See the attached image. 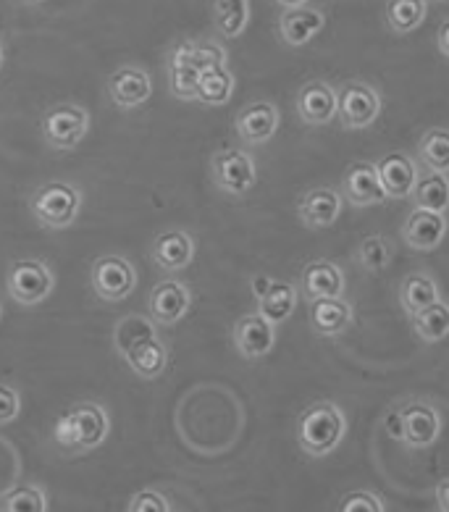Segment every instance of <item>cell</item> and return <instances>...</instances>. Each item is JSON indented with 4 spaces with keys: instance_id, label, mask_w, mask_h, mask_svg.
<instances>
[{
    "instance_id": "34",
    "label": "cell",
    "mask_w": 449,
    "mask_h": 512,
    "mask_svg": "<svg viewBox=\"0 0 449 512\" xmlns=\"http://www.w3.org/2000/svg\"><path fill=\"white\" fill-rule=\"evenodd\" d=\"M394 255V247L384 237H368L358 245V266L365 268L368 274H381L389 268Z\"/></svg>"
},
{
    "instance_id": "35",
    "label": "cell",
    "mask_w": 449,
    "mask_h": 512,
    "mask_svg": "<svg viewBox=\"0 0 449 512\" xmlns=\"http://www.w3.org/2000/svg\"><path fill=\"white\" fill-rule=\"evenodd\" d=\"M197 77H200V71L192 69L187 61H182V58H176V56H169V90L174 98L195 100Z\"/></svg>"
},
{
    "instance_id": "32",
    "label": "cell",
    "mask_w": 449,
    "mask_h": 512,
    "mask_svg": "<svg viewBox=\"0 0 449 512\" xmlns=\"http://www.w3.org/2000/svg\"><path fill=\"white\" fill-rule=\"evenodd\" d=\"M150 337H158V334H155L153 318L129 316L116 326V331H113V344H116V352L124 358L134 344H140L142 339H150Z\"/></svg>"
},
{
    "instance_id": "46",
    "label": "cell",
    "mask_w": 449,
    "mask_h": 512,
    "mask_svg": "<svg viewBox=\"0 0 449 512\" xmlns=\"http://www.w3.org/2000/svg\"><path fill=\"white\" fill-rule=\"evenodd\" d=\"M22 3H29V6H37V3H43V0H22Z\"/></svg>"
},
{
    "instance_id": "39",
    "label": "cell",
    "mask_w": 449,
    "mask_h": 512,
    "mask_svg": "<svg viewBox=\"0 0 449 512\" xmlns=\"http://www.w3.org/2000/svg\"><path fill=\"white\" fill-rule=\"evenodd\" d=\"M22 413V397L11 384H0V423H11Z\"/></svg>"
},
{
    "instance_id": "12",
    "label": "cell",
    "mask_w": 449,
    "mask_h": 512,
    "mask_svg": "<svg viewBox=\"0 0 449 512\" xmlns=\"http://www.w3.org/2000/svg\"><path fill=\"white\" fill-rule=\"evenodd\" d=\"M150 95H153V82H150V74L145 69L121 66L108 79V98L113 100V106L124 108V111L145 106Z\"/></svg>"
},
{
    "instance_id": "40",
    "label": "cell",
    "mask_w": 449,
    "mask_h": 512,
    "mask_svg": "<svg viewBox=\"0 0 449 512\" xmlns=\"http://www.w3.org/2000/svg\"><path fill=\"white\" fill-rule=\"evenodd\" d=\"M271 276H266V274H255L253 276V281H250V287H253V297L255 300H258V297H263L268 292V287H271Z\"/></svg>"
},
{
    "instance_id": "5",
    "label": "cell",
    "mask_w": 449,
    "mask_h": 512,
    "mask_svg": "<svg viewBox=\"0 0 449 512\" xmlns=\"http://www.w3.org/2000/svg\"><path fill=\"white\" fill-rule=\"evenodd\" d=\"M6 287L8 295L14 297L19 305H27L29 308V305H40L53 292L56 276H53V271L45 266L43 260L22 258L8 268Z\"/></svg>"
},
{
    "instance_id": "22",
    "label": "cell",
    "mask_w": 449,
    "mask_h": 512,
    "mask_svg": "<svg viewBox=\"0 0 449 512\" xmlns=\"http://www.w3.org/2000/svg\"><path fill=\"white\" fill-rule=\"evenodd\" d=\"M195 258V239L187 232L171 229L155 237L153 242V260L163 271H182Z\"/></svg>"
},
{
    "instance_id": "7",
    "label": "cell",
    "mask_w": 449,
    "mask_h": 512,
    "mask_svg": "<svg viewBox=\"0 0 449 512\" xmlns=\"http://www.w3.org/2000/svg\"><path fill=\"white\" fill-rule=\"evenodd\" d=\"M90 129V113L79 106H56L45 113L43 140L53 150H71L85 140Z\"/></svg>"
},
{
    "instance_id": "25",
    "label": "cell",
    "mask_w": 449,
    "mask_h": 512,
    "mask_svg": "<svg viewBox=\"0 0 449 512\" xmlns=\"http://www.w3.org/2000/svg\"><path fill=\"white\" fill-rule=\"evenodd\" d=\"M258 313L266 321L284 323L297 308V289L289 281H271V287L263 297H258Z\"/></svg>"
},
{
    "instance_id": "37",
    "label": "cell",
    "mask_w": 449,
    "mask_h": 512,
    "mask_svg": "<svg viewBox=\"0 0 449 512\" xmlns=\"http://www.w3.org/2000/svg\"><path fill=\"white\" fill-rule=\"evenodd\" d=\"M339 510L342 512H384L386 505L379 494L358 489V491H350V494H344V497L339 499Z\"/></svg>"
},
{
    "instance_id": "38",
    "label": "cell",
    "mask_w": 449,
    "mask_h": 512,
    "mask_svg": "<svg viewBox=\"0 0 449 512\" xmlns=\"http://www.w3.org/2000/svg\"><path fill=\"white\" fill-rule=\"evenodd\" d=\"M127 510L129 512H171L174 507H171L169 497H166V494H161V491L142 489V491H137L132 499H129Z\"/></svg>"
},
{
    "instance_id": "27",
    "label": "cell",
    "mask_w": 449,
    "mask_h": 512,
    "mask_svg": "<svg viewBox=\"0 0 449 512\" xmlns=\"http://www.w3.org/2000/svg\"><path fill=\"white\" fill-rule=\"evenodd\" d=\"M439 300V287L428 274H410L400 284V305L407 316L428 308L431 302Z\"/></svg>"
},
{
    "instance_id": "16",
    "label": "cell",
    "mask_w": 449,
    "mask_h": 512,
    "mask_svg": "<svg viewBox=\"0 0 449 512\" xmlns=\"http://www.w3.org/2000/svg\"><path fill=\"white\" fill-rule=\"evenodd\" d=\"M237 134L250 145H263L276 134L279 129V111H276L274 103L268 100H258V103H250L242 111L237 113Z\"/></svg>"
},
{
    "instance_id": "15",
    "label": "cell",
    "mask_w": 449,
    "mask_h": 512,
    "mask_svg": "<svg viewBox=\"0 0 449 512\" xmlns=\"http://www.w3.org/2000/svg\"><path fill=\"white\" fill-rule=\"evenodd\" d=\"M323 27H326V14L308 3L297 8H284L279 16V37L289 48L308 45Z\"/></svg>"
},
{
    "instance_id": "31",
    "label": "cell",
    "mask_w": 449,
    "mask_h": 512,
    "mask_svg": "<svg viewBox=\"0 0 449 512\" xmlns=\"http://www.w3.org/2000/svg\"><path fill=\"white\" fill-rule=\"evenodd\" d=\"M216 27L224 37H239L250 22V3L247 0H216Z\"/></svg>"
},
{
    "instance_id": "19",
    "label": "cell",
    "mask_w": 449,
    "mask_h": 512,
    "mask_svg": "<svg viewBox=\"0 0 449 512\" xmlns=\"http://www.w3.org/2000/svg\"><path fill=\"white\" fill-rule=\"evenodd\" d=\"M297 213H300L302 224L310 226V229H326L342 213V195L337 190H331V187L308 190L300 197Z\"/></svg>"
},
{
    "instance_id": "47",
    "label": "cell",
    "mask_w": 449,
    "mask_h": 512,
    "mask_svg": "<svg viewBox=\"0 0 449 512\" xmlns=\"http://www.w3.org/2000/svg\"><path fill=\"white\" fill-rule=\"evenodd\" d=\"M439 3H442V0H439Z\"/></svg>"
},
{
    "instance_id": "18",
    "label": "cell",
    "mask_w": 449,
    "mask_h": 512,
    "mask_svg": "<svg viewBox=\"0 0 449 512\" xmlns=\"http://www.w3.org/2000/svg\"><path fill=\"white\" fill-rule=\"evenodd\" d=\"M297 113L310 127L329 124L337 116V90L326 82H308L297 95Z\"/></svg>"
},
{
    "instance_id": "24",
    "label": "cell",
    "mask_w": 449,
    "mask_h": 512,
    "mask_svg": "<svg viewBox=\"0 0 449 512\" xmlns=\"http://www.w3.org/2000/svg\"><path fill=\"white\" fill-rule=\"evenodd\" d=\"M410 197H413L415 208H421V211H434V213L447 211L449 184L444 171H428L426 176H418Z\"/></svg>"
},
{
    "instance_id": "26",
    "label": "cell",
    "mask_w": 449,
    "mask_h": 512,
    "mask_svg": "<svg viewBox=\"0 0 449 512\" xmlns=\"http://www.w3.org/2000/svg\"><path fill=\"white\" fill-rule=\"evenodd\" d=\"M234 95V77L226 66H216V69L203 71L197 77V92L195 100L203 106H224Z\"/></svg>"
},
{
    "instance_id": "10",
    "label": "cell",
    "mask_w": 449,
    "mask_h": 512,
    "mask_svg": "<svg viewBox=\"0 0 449 512\" xmlns=\"http://www.w3.org/2000/svg\"><path fill=\"white\" fill-rule=\"evenodd\" d=\"M192 308V292L187 284L176 279H166L150 289L148 310L155 326H174L182 321Z\"/></svg>"
},
{
    "instance_id": "44",
    "label": "cell",
    "mask_w": 449,
    "mask_h": 512,
    "mask_svg": "<svg viewBox=\"0 0 449 512\" xmlns=\"http://www.w3.org/2000/svg\"><path fill=\"white\" fill-rule=\"evenodd\" d=\"M281 8H297V6H305L308 0H276Z\"/></svg>"
},
{
    "instance_id": "30",
    "label": "cell",
    "mask_w": 449,
    "mask_h": 512,
    "mask_svg": "<svg viewBox=\"0 0 449 512\" xmlns=\"http://www.w3.org/2000/svg\"><path fill=\"white\" fill-rule=\"evenodd\" d=\"M171 56L182 58L192 69H197L200 74L208 69H216V66H226V50L216 43H182L179 48L171 50Z\"/></svg>"
},
{
    "instance_id": "11",
    "label": "cell",
    "mask_w": 449,
    "mask_h": 512,
    "mask_svg": "<svg viewBox=\"0 0 449 512\" xmlns=\"http://www.w3.org/2000/svg\"><path fill=\"white\" fill-rule=\"evenodd\" d=\"M232 339L234 350L245 360L266 358L276 344V326L255 310V313H247L234 323Z\"/></svg>"
},
{
    "instance_id": "28",
    "label": "cell",
    "mask_w": 449,
    "mask_h": 512,
    "mask_svg": "<svg viewBox=\"0 0 449 512\" xmlns=\"http://www.w3.org/2000/svg\"><path fill=\"white\" fill-rule=\"evenodd\" d=\"M413 329L415 334L423 339V342L434 344V342H442L447 337L449 331V308L444 305L442 300L431 302L428 308L418 310L413 313Z\"/></svg>"
},
{
    "instance_id": "41",
    "label": "cell",
    "mask_w": 449,
    "mask_h": 512,
    "mask_svg": "<svg viewBox=\"0 0 449 512\" xmlns=\"http://www.w3.org/2000/svg\"><path fill=\"white\" fill-rule=\"evenodd\" d=\"M386 431H389V436H394V439H402V423H400V410L394 407L392 413L386 415Z\"/></svg>"
},
{
    "instance_id": "8",
    "label": "cell",
    "mask_w": 449,
    "mask_h": 512,
    "mask_svg": "<svg viewBox=\"0 0 449 512\" xmlns=\"http://www.w3.org/2000/svg\"><path fill=\"white\" fill-rule=\"evenodd\" d=\"M381 98L365 82H347L342 92H337V116L344 129H365L379 119Z\"/></svg>"
},
{
    "instance_id": "17",
    "label": "cell",
    "mask_w": 449,
    "mask_h": 512,
    "mask_svg": "<svg viewBox=\"0 0 449 512\" xmlns=\"http://www.w3.org/2000/svg\"><path fill=\"white\" fill-rule=\"evenodd\" d=\"M310 326L318 337H342L352 326V305L339 297H321L310 302Z\"/></svg>"
},
{
    "instance_id": "36",
    "label": "cell",
    "mask_w": 449,
    "mask_h": 512,
    "mask_svg": "<svg viewBox=\"0 0 449 512\" xmlns=\"http://www.w3.org/2000/svg\"><path fill=\"white\" fill-rule=\"evenodd\" d=\"M3 512H45L48 510V497L40 486H22V489L11 491L3 505Z\"/></svg>"
},
{
    "instance_id": "43",
    "label": "cell",
    "mask_w": 449,
    "mask_h": 512,
    "mask_svg": "<svg viewBox=\"0 0 449 512\" xmlns=\"http://www.w3.org/2000/svg\"><path fill=\"white\" fill-rule=\"evenodd\" d=\"M447 481H439V486H436V502H439V510L447 512L449 510V502H447Z\"/></svg>"
},
{
    "instance_id": "13",
    "label": "cell",
    "mask_w": 449,
    "mask_h": 512,
    "mask_svg": "<svg viewBox=\"0 0 449 512\" xmlns=\"http://www.w3.org/2000/svg\"><path fill=\"white\" fill-rule=\"evenodd\" d=\"M339 195H344V200L355 208H368V205H379L386 200L379 176H376V166L368 161L352 163L350 169L344 171Z\"/></svg>"
},
{
    "instance_id": "29",
    "label": "cell",
    "mask_w": 449,
    "mask_h": 512,
    "mask_svg": "<svg viewBox=\"0 0 449 512\" xmlns=\"http://www.w3.org/2000/svg\"><path fill=\"white\" fill-rule=\"evenodd\" d=\"M386 22L397 35H407L426 22V0H389Z\"/></svg>"
},
{
    "instance_id": "42",
    "label": "cell",
    "mask_w": 449,
    "mask_h": 512,
    "mask_svg": "<svg viewBox=\"0 0 449 512\" xmlns=\"http://www.w3.org/2000/svg\"><path fill=\"white\" fill-rule=\"evenodd\" d=\"M439 53L442 56H449V22H442V27H439Z\"/></svg>"
},
{
    "instance_id": "4",
    "label": "cell",
    "mask_w": 449,
    "mask_h": 512,
    "mask_svg": "<svg viewBox=\"0 0 449 512\" xmlns=\"http://www.w3.org/2000/svg\"><path fill=\"white\" fill-rule=\"evenodd\" d=\"M211 174L213 184L226 195H247L258 182V166L255 158L245 150L226 148L218 150L211 158Z\"/></svg>"
},
{
    "instance_id": "6",
    "label": "cell",
    "mask_w": 449,
    "mask_h": 512,
    "mask_svg": "<svg viewBox=\"0 0 449 512\" xmlns=\"http://www.w3.org/2000/svg\"><path fill=\"white\" fill-rule=\"evenodd\" d=\"M137 287V271L121 255H103L92 263V289L103 302L127 300Z\"/></svg>"
},
{
    "instance_id": "45",
    "label": "cell",
    "mask_w": 449,
    "mask_h": 512,
    "mask_svg": "<svg viewBox=\"0 0 449 512\" xmlns=\"http://www.w3.org/2000/svg\"><path fill=\"white\" fill-rule=\"evenodd\" d=\"M3 58H6V50H3V43H0V66H3Z\"/></svg>"
},
{
    "instance_id": "21",
    "label": "cell",
    "mask_w": 449,
    "mask_h": 512,
    "mask_svg": "<svg viewBox=\"0 0 449 512\" xmlns=\"http://www.w3.org/2000/svg\"><path fill=\"white\" fill-rule=\"evenodd\" d=\"M444 229H447L444 213L415 208V211L407 216L405 226H402V237H405L407 247L428 253V250H436V247H439V242L444 239Z\"/></svg>"
},
{
    "instance_id": "1",
    "label": "cell",
    "mask_w": 449,
    "mask_h": 512,
    "mask_svg": "<svg viewBox=\"0 0 449 512\" xmlns=\"http://www.w3.org/2000/svg\"><path fill=\"white\" fill-rule=\"evenodd\" d=\"M108 431H111V421H108L106 410L95 402H82L58 418L53 439L64 452L85 455L106 442Z\"/></svg>"
},
{
    "instance_id": "3",
    "label": "cell",
    "mask_w": 449,
    "mask_h": 512,
    "mask_svg": "<svg viewBox=\"0 0 449 512\" xmlns=\"http://www.w3.org/2000/svg\"><path fill=\"white\" fill-rule=\"evenodd\" d=\"M29 208L45 229H66L77 221L82 208V195L69 182H48L37 187Z\"/></svg>"
},
{
    "instance_id": "23",
    "label": "cell",
    "mask_w": 449,
    "mask_h": 512,
    "mask_svg": "<svg viewBox=\"0 0 449 512\" xmlns=\"http://www.w3.org/2000/svg\"><path fill=\"white\" fill-rule=\"evenodd\" d=\"M127 365L134 371V376H140L145 381L158 379L163 371H166V363H169V350L163 347V342L158 337L142 339L140 344H134L132 350L124 355Z\"/></svg>"
},
{
    "instance_id": "9",
    "label": "cell",
    "mask_w": 449,
    "mask_h": 512,
    "mask_svg": "<svg viewBox=\"0 0 449 512\" xmlns=\"http://www.w3.org/2000/svg\"><path fill=\"white\" fill-rule=\"evenodd\" d=\"M397 410H400L402 442L410 447H431L436 442V436L442 431V415L431 402L407 400Z\"/></svg>"
},
{
    "instance_id": "20",
    "label": "cell",
    "mask_w": 449,
    "mask_h": 512,
    "mask_svg": "<svg viewBox=\"0 0 449 512\" xmlns=\"http://www.w3.org/2000/svg\"><path fill=\"white\" fill-rule=\"evenodd\" d=\"M347 279H344L342 268L331 260H313L302 268V295L310 302L321 300V297H339L344 295Z\"/></svg>"
},
{
    "instance_id": "2",
    "label": "cell",
    "mask_w": 449,
    "mask_h": 512,
    "mask_svg": "<svg viewBox=\"0 0 449 512\" xmlns=\"http://www.w3.org/2000/svg\"><path fill=\"white\" fill-rule=\"evenodd\" d=\"M347 434V418L334 402H313L297 418V442L310 457H323L334 452Z\"/></svg>"
},
{
    "instance_id": "33",
    "label": "cell",
    "mask_w": 449,
    "mask_h": 512,
    "mask_svg": "<svg viewBox=\"0 0 449 512\" xmlns=\"http://www.w3.org/2000/svg\"><path fill=\"white\" fill-rule=\"evenodd\" d=\"M418 158L428 171L449 169V134L444 129H431L418 142Z\"/></svg>"
},
{
    "instance_id": "14",
    "label": "cell",
    "mask_w": 449,
    "mask_h": 512,
    "mask_svg": "<svg viewBox=\"0 0 449 512\" xmlns=\"http://www.w3.org/2000/svg\"><path fill=\"white\" fill-rule=\"evenodd\" d=\"M376 166V176H379L381 190L386 197L392 200H405L410 197L415 187V179H418V166L407 153H389L384 155Z\"/></svg>"
}]
</instances>
